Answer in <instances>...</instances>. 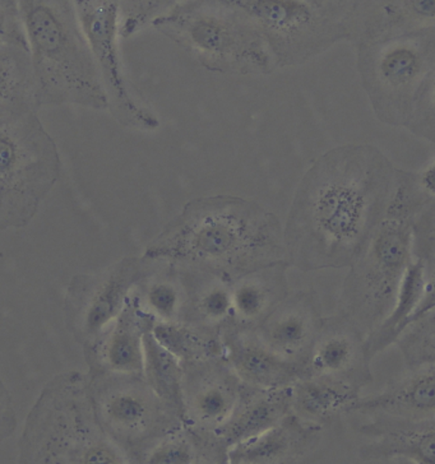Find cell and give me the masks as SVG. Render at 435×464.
I'll return each instance as SVG.
<instances>
[{"instance_id": "6da1fadb", "label": "cell", "mask_w": 435, "mask_h": 464, "mask_svg": "<svg viewBox=\"0 0 435 464\" xmlns=\"http://www.w3.org/2000/svg\"><path fill=\"white\" fill-rule=\"evenodd\" d=\"M394 174L373 144L319 156L297 185L283 226L289 265L302 272L350 268L386 215Z\"/></svg>"}, {"instance_id": "7a4b0ae2", "label": "cell", "mask_w": 435, "mask_h": 464, "mask_svg": "<svg viewBox=\"0 0 435 464\" xmlns=\"http://www.w3.org/2000/svg\"><path fill=\"white\" fill-rule=\"evenodd\" d=\"M142 256L227 282L287 260L277 216L253 200L227 194L188 202Z\"/></svg>"}, {"instance_id": "3957f363", "label": "cell", "mask_w": 435, "mask_h": 464, "mask_svg": "<svg viewBox=\"0 0 435 464\" xmlns=\"http://www.w3.org/2000/svg\"><path fill=\"white\" fill-rule=\"evenodd\" d=\"M40 108L108 110L102 80L72 0H17Z\"/></svg>"}, {"instance_id": "277c9868", "label": "cell", "mask_w": 435, "mask_h": 464, "mask_svg": "<svg viewBox=\"0 0 435 464\" xmlns=\"http://www.w3.org/2000/svg\"><path fill=\"white\" fill-rule=\"evenodd\" d=\"M24 464H124V454L100 428L80 372L54 376L28 412L18 443Z\"/></svg>"}, {"instance_id": "5b68a950", "label": "cell", "mask_w": 435, "mask_h": 464, "mask_svg": "<svg viewBox=\"0 0 435 464\" xmlns=\"http://www.w3.org/2000/svg\"><path fill=\"white\" fill-rule=\"evenodd\" d=\"M358 68L382 123L433 142L435 28L358 46Z\"/></svg>"}, {"instance_id": "8992f818", "label": "cell", "mask_w": 435, "mask_h": 464, "mask_svg": "<svg viewBox=\"0 0 435 464\" xmlns=\"http://www.w3.org/2000/svg\"><path fill=\"white\" fill-rule=\"evenodd\" d=\"M151 27L214 73L261 75L277 68L252 22L221 0H186Z\"/></svg>"}, {"instance_id": "52a82bcc", "label": "cell", "mask_w": 435, "mask_h": 464, "mask_svg": "<svg viewBox=\"0 0 435 464\" xmlns=\"http://www.w3.org/2000/svg\"><path fill=\"white\" fill-rule=\"evenodd\" d=\"M61 172L58 146L37 112L0 116V231L27 227Z\"/></svg>"}, {"instance_id": "ba28073f", "label": "cell", "mask_w": 435, "mask_h": 464, "mask_svg": "<svg viewBox=\"0 0 435 464\" xmlns=\"http://www.w3.org/2000/svg\"><path fill=\"white\" fill-rule=\"evenodd\" d=\"M415 218L386 211L343 282L340 313L356 325L365 340L392 309L412 259Z\"/></svg>"}, {"instance_id": "9c48e42d", "label": "cell", "mask_w": 435, "mask_h": 464, "mask_svg": "<svg viewBox=\"0 0 435 464\" xmlns=\"http://www.w3.org/2000/svg\"><path fill=\"white\" fill-rule=\"evenodd\" d=\"M87 378L100 428L128 463H142L153 445L183 425L143 374L97 372H87Z\"/></svg>"}, {"instance_id": "30bf717a", "label": "cell", "mask_w": 435, "mask_h": 464, "mask_svg": "<svg viewBox=\"0 0 435 464\" xmlns=\"http://www.w3.org/2000/svg\"><path fill=\"white\" fill-rule=\"evenodd\" d=\"M242 12L270 49L276 67H297L349 40L345 22L312 0H221Z\"/></svg>"}, {"instance_id": "8fae6325", "label": "cell", "mask_w": 435, "mask_h": 464, "mask_svg": "<svg viewBox=\"0 0 435 464\" xmlns=\"http://www.w3.org/2000/svg\"><path fill=\"white\" fill-rule=\"evenodd\" d=\"M84 39L95 63L108 111L121 127L140 131L159 130L155 112L134 97L121 64V0H72Z\"/></svg>"}, {"instance_id": "7c38bea8", "label": "cell", "mask_w": 435, "mask_h": 464, "mask_svg": "<svg viewBox=\"0 0 435 464\" xmlns=\"http://www.w3.org/2000/svg\"><path fill=\"white\" fill-rule=\"evenodd\" d=\"M143 256H124L97 274L72 277L64 297L65 325L83 348L95 343L151 268Z\"/></svg>"}, {"instance_id": "4fadbf2b", "label": "cell", "mask_w": 435, "mask_h": 464, "mask_svg": "<svg viewBox=\"0 0 435 464\" xmlns=\"http://www.w3.org/2000/svg\"><path fill=\"white\" fill-rule=\"evenodd\" d=\"M183 365V425L212 435L239 400L242 382L224 356Z\"/></svg>"}, {"instance_id": "5bb4252c", "label": "cell", "mask_w": 435, "mask_h": 464, "mask_svg": "<svg viewBox=\"0 0 435 464\" xmlns=\"http://www.w3.org/2000/svg\"><path fill=\"white\" fill-rule=\"evenodd\" d=\"M371 362L364 335L339 313L322 321L304 372L305 376L336 379L362 390L373 379Z\"/></svg>"}, {"instance_id": "9a60e30c", "label": "cell", "mask_w": 435, "mask_h": 464, "mask_svg": "<svg viewBox=\"0 0 435 464\" xmlns=\"http://www.w3.org/2000/svg\"><path fill=\"white\" fill-rule=\"evenodd\" d=\"M324 318L315 294L297 291L289 293L253 331L276 355L305 366Z\"/></svg>"}, {"instance_id": "2e32d148", "label": "cell", "mask_w": 435, "mask_h": 464, "mask_svg": "<svg viewBox=\"0 0 435 464\" xmlns=\"http://www.w3.org/2000/svg\"><path fill=\"white\" fill-rule=\"evenodd\" d=\"M345 26L356 48L435 28V0H360Z\"/></svg>"}, {"instance_id": "e0dca14e", "label": "cell", "mask_w": 435, "mask_h": 464, "mask_svg": "<svg viewBox=\"0 0 435 464\" xmlns=\"http://www.w3.org/2000/svg\"><path fill=\"white\" fill-rule=\"evenodd\" d=\"M156 321L140 306L134 290L118 318L104 334L83 348L89 372H109L142 374L143 337Z\"/></svg>"}, {"instance_id": "ac0fdd59", "label": "cell", "mask_w": 435, "mask_h": 464, "mask_svg": "<svg viewBox=\"0 0 435 464\" xmlns=\"http://www.w3.org/2000/svg\"><path fill=\"white\" fill-rule=\"evenodd\" d=\"M220 334L225 360L243 384L284 388L304 378V366L276 355L256 337L253 328L227 324Z\"/></svg>"}, {"instance_id": "d6986e66", "label": "cell", "mask_w": 435, "mask_h": 464, "mask_svg": "<svg viewBox=\"0 0 435 464\" xmlns=\"http://www.w3.org/2000/svg\"><path fill=\"white\" fill-rule=\"evenodd\" d=\"M360 426L359 432L369 443L360 450L364 462L408 459L412 463L433 464L435 458V419L415 420L373 415Z\"/></svg>"}, {"instance_id": "ffe728a7", "label": "cell", "mask_w": 435, "mask_h": 464, "mask_svg": "<svg viewBox=\"0 0 435 464\" xmlns=\"http://www.w3.org/2000/svg\"><path fill=\"white\" fill-rule=\"evenodd\" d=\"M434 265L412 258L401 281L391 312L377 329L366 337L369 357L386 350L412 323L434 313Z\"/></svg>"}, {"instance_id": "44dd1931", "label": "cell", "mask_w": 435, "mask_h": 464, "mask_svg": "<svg viewBox=\"0 0 435 464\" xmlns=\"http://www.w3.org/2000/svg\"><path fill=\"white\" fill-rule=\"evenodd\" d=\"M322 426L289 413L262 434L234 445L227 450L230 464L294 463L312 453L321 443Z\"/></svg>"}, {"instance_id": "7402d4cb", "label": "cell", "mask_w": 435, "mask_h": 464, "mask_svg": "<svg viewBox=\"0 0 435 464\" xmlns=\"http://www.w3.org/2000/svg\"><path fill=\"white\" fill-rule=\"evenodd\" d=\"M291 387L258 388L243 384L239 400L227 422L214 432L225 451L277 425L291 413Z\"/></svg>"}, {"instance_id": "603a6c76", "label": "cell", "mask_w": 435, "mask_h": 464, "mask_svg": "<svg viewBox=\"0 0 435 464\" xmlns=\"http://www.w3.org/2000/svg\"><path fill=\"white\" fill-rule=\"evenodd\" d=\"M289 262L274 263L240 276L231 282V322L240 328H256L289 295Z\"/></svg>"}, {"instance_id": "cb8c5ba5", "label": "cell", "mask_w": 435, "mask_h": 464, "mask_svg": "<svg viewBox=\"0 0 435 464\" xmlns=\"http://www.w3.org/2000/svg\"><path fill=\"white\" fill-rule=\"evenodd\" d=\"M353 412L415 421L435 419L434 366L410 372V375L394 382L378 396L360 397Z\"/></svg>"}, {"instance_id": "d4e9b609", "label": "cell", "mask_w": 435, "mask_h": 464, "mask_svg": "<svg viewBox=\"0 0 435 464\" xmlns=\"http://www.w3.org/2000/svg\"><path fill=\"white\" fill-rule=\"evenodd\" d=\"M291 412L306 422L324 428L353 412L362 390L336 379L304 376L291 385Z\"/></svg>"}, {"instance_id": "484cf974", "label": "cell", "mask_w": 435, "mask_h": 464, "mask_svg": "<svg viewBox=\"0 0 435 464\" xmlns=\"http://www.w3.org/2000/svg\"><path fill=\"white\" fill-rule=\"evenodd\" d=\"M180 271L187 290L183 322L221 334L231 322V282L206 272Z\"/></svg>"}, {"instance_id": "4316f807", "label": "cell", "mask_w": 435, "mask_h": 464, "mask_svg": "<svg viewBox=\"0 0 435 464\" xmlns=\"http://www.w3.org/2000/svg\"><path fill=\"white\" fill-rule=\"evenodd\" d=\"M40 109L30 50L21 46L0 49V116Z\"/></svg>"}, {"instance_id": "83f0119b", "label": "cell", "mask_w": 435, "mask_h": 464, "mask_svg": "<svg viewBox=\"0 0 435 464\" xmlns=\"http://www.w3.org/2000/svg\"><path fill=\"white\" fill-rule=\"evenodd\" d=\"M161 269L150 272L134 288L140 306L156 322H183L187 290L177 266L159 262Z\"/></svg>"}, {"instance_id": "f1b7e54d", "label": "cell", "mask_w": 435, "mask_h": 464, "mask_svg": "<svg viewBox=\"0 0 435 464\" xmlns=\"http://www.w3.org/2000/svg\"><path fill=\"white\" fill-rule=\"evenodd\" d=\"M142 463H227V457L214 435L202 434L189 426L181 425L153 445Z\"/></svg>"}, {"instance_id": "f546056e", "label": "cell", "mask_w": 435, "mask_h": 464, "mask_svg": "<svg viewBox=\"0 0 435 464\" xmlns=\"http://www.w3.org/2000/svg\"><path fill=\"white\" fill-rule=\"evenodd\" d=\"M142 374L156 396L183 422V365L153 338L151 331L143 337Z\"/></svg>"}, {"instance_id": "4dcf8cb0", "label": "cell", "mask_w": 435, "mask_h": 464, "mask_svg": "<svg viewBox=\"0 0 435 464\" xmlns=\"http://www.w3.org/2000/svg\"><path fill=\"white\" fill-rule=\"evenodd\" d=\"M151 334L181 363L224 356L220 332L184 322H156Z\"/></svg>"}, {"instance_id": "1f68e13d", "label": "cell", "mask_w": 435, "mask_h": 464, "mask_svg": "<svg viewBox=\"0 0 435 464\" xmlns=\"http://www.w3.org/2000/svg\"><path fill=\"white\" fill-rule=\"evenodd\" d=\"M435 313L410 324L399 335L397 344L410 372L435 363Z\"/></svg>"}, {"instance_id": "d6a6232c", "label": "cell", "mask_w": 435, "mask_h": 464, "mask_svg": "<svg viewBox=\"0 0 435 464\" xmlns=\"http://www.w3.org/2000/svg\"><path fill=\"white\" fill-rule=\"evenodd\" d=\"M183 2L186 0H121V36L128 39L139 34Z\"/></svg>"}, {"instance_id": "836d02e7", "label": "cell", "mask_w": 435, "mask_h": 464, "mask_svg": "<svg viewBox=\"0 0 435 464\" xmlns=\"http://www.w3.org/2000/svg\"><path fill=\"white\" fill-rule=\"evenodd\" d=\"M7 46H21L30 50L20 11L0 5V49Z\"/></svg>"}, {"instance_id": "e575fe53", "label": "cell", "mask_w": 435, "mask_h": 464, "mask_svg": "<svg viewBox=\"0 0 435 464\" xmlns=\"http://www.w3.org/2000/svg\"><path fill=\"white\" fill-rule=\"evenodd\" d=\"M18 419L14 400L7 385L0 376V444L7 440L17 430Z\"/></svg>"}, {"instance_id": "d590c367", "label": "cell", "mask_w": 435, "mask_h": 464, "mask_svg": "<svg viewBox=\"0 0 435 464\" xmlns=\"http://www.w3.org/2000/svg\"><path fill=\"white\" fill-rule=\"evenodd\" d=\"M359 2L360 0H319V5L327 9L334 17L345 22L347 15Z\"/></svg>"}, {"instance_id": "8d00e7d4", "label": "cell", "mask_w": 435, "mask_h": 464, "mask_svg": "<svg viewBox=\"0 0 435 464\" xmlns=\"http://www.w3.org/2000/svg\"><path fill=\"white\" fill-rule=\"evenodd\" d=\"M0 5L5 8L14 9V11H20L17 0H0Z\"/></svg>"}, {"instance_id": "74e56055", "label": "cell", "mask_w": 435, "mask_h": 464, "mask_svg": "<svg viewBox=\"0 0 435 464\" xmlns=\"http://www.w3.org/2000/svg\"><path fill=\"white\" fill-rule=\"evenodd\" d=\"M312 2L318 3V5H319V0H312Z\"/></svg>"}]
</instances>
